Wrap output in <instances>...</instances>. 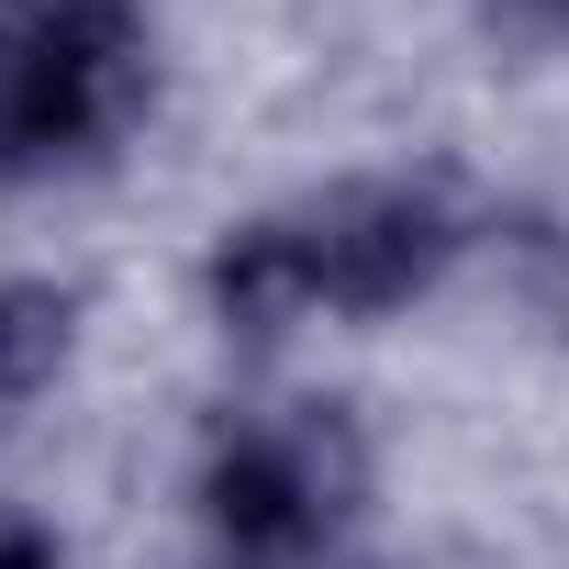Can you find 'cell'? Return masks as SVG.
<instances>
[{
	"instance_id": "1",
	"label": "cell",
	"mask_w": 569,
	"mask_h": 569,
	"mask_svg": "<svg viewBox=\"0 0 569 569\" xmlns=\"http://www.w3.org/2000/svg\"><path fill=\"white\" fill-rule=\"evenodd\" d=\"M146 112L134 0H0V179L101 157Z\"/></svg>"
},
{
	"instance_id": "5",
	"label": "cell",
	"mask_w": 569,
	"mask_h": 569,
	"mask_svg": "<svg viewBox=\"0 0 569 569\" xmlns=\"http://www.w3.org/2000/svg\"><path fill=\"white\" fill-rule=\"evenodd\" d=\"M68 336H79V302L68 291H46V279H0V413L34 402L68 369Z\"/></svg>"
},
{
	"instance_id": "2",
	"label": "cell",
	"mask_w": 569,
	"mask_h": 569,
	"mask_svg": "<svg viewBox=\"0 0 569 569\" xmlns=\"http://www.w3.org/2000/svg\"><path fill=\"white\" fill-rule=\"evenodd\" d=\"M358 502H369V436L347 425V402H291L268 425H234L201 469V525L234 569H302Z\"/></svg>"
},
{
	"instance_id": "6",
	"label": "cell",
	"mask_w": 569,
	"mask_h": 569,
	"mask_svg": "<svg viewBox=\"0 0 569 569\" xmlns=\"http://www.w3.org/2000/svg\"><path fill=\"white\" fill-rule=\"evenodd\" d=\"M0 569H68V558H57V536L34 513H0Z\"/></svg>"
},
{
	"instance_id": "8",
	"label": "cell",
	"mask_w": 569,
	"mask_h": 569,
	"mask_svg": "<svg viewBox=\"0 0 569 569\" xmlns=\"http://www.w3.org/2000/svg\"><path fill=\"white\" fill-rule=\"evenodd\" d=\"M336 569H369V558H336Z\"/></svg>"
},
{
	"instance_id": "7",
	"label": "cell",
	"mask_w": 569,
	"mask_h": 569,
	"mask_svg": "<svg viewBox=\"0 0 569 569\" xmlns=\"http://www.w3.org/2000/svg\"><path fill=\"white\" fill-rule=\"evenodd\" d=\"M525 12H536V23H558V34H569V0H525Z\"/></svg>"
},
{
	"instance_id": "4",
	"label": "cell",
	"mask_w": 569,
	"mask_h": 569,
	"mask_svg": "<svg viewBox=\"0 0 569 569\" xmlns=\"http://www.w3.org/2000/svg\"><path fill=\"white\" fill-rule=\"evenodd\" d=\"M212 313L234 325V336H291V325H313L325 302H313V246H302V212H257V223H223V246H212Z\"/></svg>"
},
{
	"instance_id": "3",
	"label": "cell",
	"mask_w": 569,
	"mask_h": 569,
	"mask_svg": "<svg viewBox=\"0 0 569 569\" xmlns=\"http://www.w3.org/2000/svg\"><path fill=\"white\" fill-rule=\"evenodd\" d=\"M302 246H313V302L380 325V313H413V302L436 291L469 234H458V212H447L436 190H413V179H347V190L302 201Z\"/></svg>"
}]
</instances>
